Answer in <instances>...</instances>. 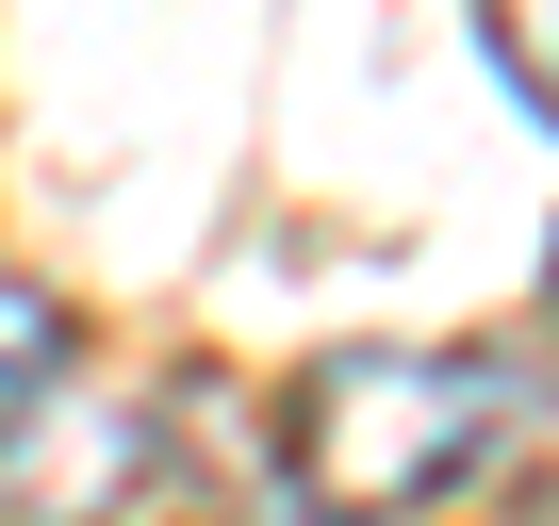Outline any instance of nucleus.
I'll list each match as a JSON object with an SVG mask.
<instances>
[{
  "label": "nucleus",
  "instance_id": "nucleus-1",
  "mask_svg": "<svg viewBox=\"0 0 559 526\" xmlns=\"http://www.w3.org/2000/svg\"><path fill=\"white\" fill-rule=\"evenodd\" d=\"M510 411H526V379L493 346H346L280 411V477L330 526H412L510 444Z\"/></svg>",
  "mask_w": 559,
  "mask_h": 526
},
{
  "label": "nucleus",
  "instance_id": "nucleus-2",
  "mask_svg": "<svg viewBox=\"0 0 559 526\" xmlns=\"http://www.w3.org/2000/svg\"><path fill=\"white\" fill-rule=\"evenodd\" d=\"M132 461H148V411H132V395L50 379L17 428H0V526H116Z\"/></svg>",
  "mask_w": 559,
  "mask_h": 526
},
{
  "label": "nucleus",
  "instance_id": "nucleus-3",
  "mask_svg": "<svg viewBox=\"0 0 559 526\" xmlns=\"http://www.w3.org/2000/svg\"><path fill=\"white\" fill-rule=\"evenodd\" d=\"M67 346H83V330H67V297L0 263V428H17V411H34L50 379H67Z\"/></svg>",
  "mask_w": 559,
  "mask_h": 526
},
{
  "label": "nucleus",
  "instance_id": "nucleus-4",
  "mask_svg": "<svg viewBox=\"0 0 559 526\" xmlns=\"http://www.w3.org/2000/svg\"><path fill=\"white\" fill-rule=\"evenodd\" d=\"M477 50H493V83L559 132V0H477Z\"/></svg>",
  "mask_w": 559,
  "mask_h": 526
},
{
  "label": "nucleus",
  "instance_id": "nucleus-5",
  "mask_svg": "<svg viewBox=\"0 0 559 526\" xmlns=\"http://www.w3.org/2000/svg\"><path fill=\"white\" fill-rule=\"evenodd\" d=\"M543 297H559V263H543Z\"/></svg>",
  "mask_w": 559,
  "mask_h": 526
}]
</instances>
